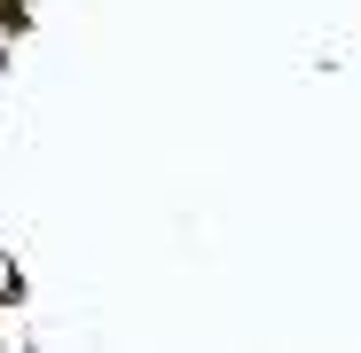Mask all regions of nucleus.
I'll return each instance as SVG.
<instances>
[]
</instances>
